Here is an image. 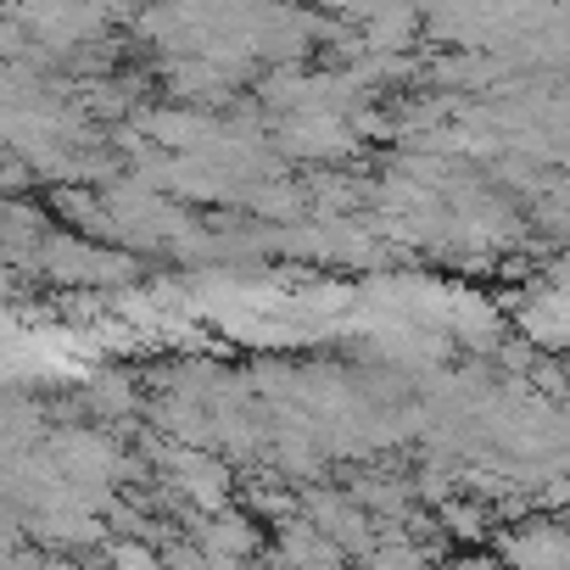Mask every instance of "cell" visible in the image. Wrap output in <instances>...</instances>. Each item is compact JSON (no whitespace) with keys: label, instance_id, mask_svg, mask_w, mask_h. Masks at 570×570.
<instances>
[{"label":"cell","instance_id":"cell-1","mask_svg":"<svg viewBox=\"0 0 570 570\" xmlns=\"http://www.w3.org/2000/svg\"><path fill=\"white\" fill-rule=\"evenodd\" d=\"M459 570H498L492 559H470V564H459Z\"/></svg>","mask_w":570,"mask_h":570}]
</instances>
